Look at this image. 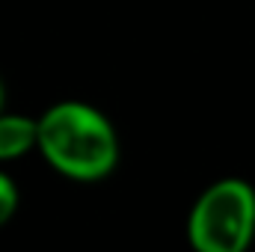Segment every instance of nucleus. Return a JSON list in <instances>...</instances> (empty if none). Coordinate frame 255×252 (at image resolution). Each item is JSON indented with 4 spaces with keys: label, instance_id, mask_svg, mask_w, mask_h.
<instances>
[{
    "label": "nucleus",
    "instance_id": "3",
    "mask_svg": "<svg viewBox=\"0 0 255 252\" xmlns=\"http://www.w3.org/2000/svg\"><path fill=\"white\" fill-rule=\"evenodd\" d=\"M30 148H39V119L0 113V160H15Z\"/></svg>",
    "mask_w": 255,
    "mask_h": 252
},
{
    "label": "nucleus",
    "instance_id": "2",
    "mask_svg": "<svg viewBox=\"0 0 255 252\" xmlns=\"http://www.w3.org/2000/svg\"><path fill=\"white\" fill-rule=\"evenodd\" d=\"M255 238V190L244 178H223L205 190L190 217L193 252H247Z\"/></svg>",
    "mask_w": 255,
    "mask_h": 252
},
{
    "label": "nucleus",
    "instance_id": "1",
    "mask_svg": "<svg viewBox=\"0 0 255 252\" xmlns=\"http://www.w3.org/2000/svg\"><path fill=\"white\" fill-rule=\"evenodd\" d=\"M39 151L65 178L101 181L119 163V136L101 110L60 101L39 116Z\"/></svg>",
    "mask_w": 255,
    "mask_h": 252
},
{
    "label": "nucleus",
    "instance_id": "5",
    "mask_svg": "<svg viewBox=\"0 0 255 252\" xmlns=\"http://www.w3.org/2000/svg\"><path fill=\"white\" fill-rule=\"evenodd\" d=\"M0 113H3V80H0Z\"/></svg>",
    "mask_w": 255,
    "mask_h": 252
},
{
    "label": "nucleus",
    "instance_id": "4",
    "mask_svg": "<svg viewBox=\"0 0 255 252\" xmlns=\"http://www.w3.org/2000/svg\"><path fill=\"white\" fill-rule=\"evenodd\" d=\"M15 211H18V187L6 172H0V226H6L15 217Z\"/></svg>",
    "mask_w": 255,
    "mask_h": 252
}]
</instances>
